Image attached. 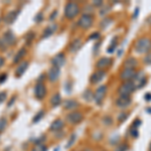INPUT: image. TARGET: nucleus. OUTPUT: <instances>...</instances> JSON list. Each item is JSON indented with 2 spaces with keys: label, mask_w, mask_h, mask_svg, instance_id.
<instances>
[{
  "label": "nucleus",
  "mask_w": 151,
  "mask_h": 151,
  "mask_svg": "<svg viewBox=\"0 0 151 151\" xmlns=\"http://www.w3.org/2000/svg\"><path fill=\"white\" fill-rule=\"evenodd\" d=\"M60 68L55 67V65H52L50 68V70H48V79H50V82H55L57 81L60 77Z\"/></svg>",
  "instance_id": "nucleus-10"
},
{
  "label": "nucleus",
  "mask_w": 151,
  "mask_h": 151,
  "mask_svg": "<svg viewBox=\"0 0 151 151\" xmlns=\"http://www.w3.org/2000/svg\"><path fill=\"white\" fill-rule=\"evenodd\" d=\"M3 40L6 42L7 45H13L14 43H15V41H16L15 36H14L13 33L10 32V31H9V32H6L5 35H4Z\"/></svg>",
  "instance_id": "nucleus-16"
},
{
  "label": "nucleus",
  "mask_w": 151,
  "mask_h": 151,
  "mask_svg": "<svg viewBox=\"0 0 151 151\" xmlns=\"http://www.w3.org/2000/svg\"><path fill=\"white\" fill-rule=\"evenodd\" d=\"M106 76V73H105V70H97V72H95L93 75H92L91 77V83L92 84H97V83L101 82L102 80L104 79V77Z\"/></svg>",
  "instance_id": "nucleus-11"
},
{
  "label": "nucleus",
  "mask_w": 151,
  "mask_h": 151,
  "mask_svg": "<svg viewBox=\"0 0 151 151\" xmlns=\"http://www.w3.org/2000/svg\"><path fill=\"white\" fill-rule=\"evenodd\" d=\"M18 13H19V11H11V12H9V13L6 15V17H5L6 23H12V22H13V21L16 19V17H17Z\"/></svg>",
  "instance_id": "nucleus-20"
},
{
  "label": "nucleus",
  "mask_w": 151,
  "mask_h": 151,
  "mask_svg": "<svg viewBox=\"0 0 151 151\" xmlns=\"http://www.w3.org/2000/svg\"><path fill=\"white\" fill-rule=\"evenodd\" d=\"M140 125H141L140 120H135V121H134V123H133V125H132V127H134V128H138Z\"/></svg>",
  "instance_id": "nucleus-36"
},
{
  "label": "nucleus",
  "mask_w": 151,
  "mask_h": 151,
  "mask_svg": "<svg viewBox=\"0 0 151 151\" xmlns=\"http://www.w3.org/2000/svg\"><path fill=\"white\" fill-rule=\"evenodd\" d=\"M85 151H92V150H91V149H86Z\"/></svg>",
  "instance_id": "nucleus-44"
},
{
  "label": "nucleus",
  "mask_w": 151,
  "mask_h": 151,
  "mask_svg": "<svg viewBox=\"0 0 151 151\" xmlns=\"http://www.w3.org/2000/svg\"><path fill=\"white\" fill-rule=\"evenodd\" d=\"M4 63H5V60H4V58H2V57H0V68H1V67H3Z\"/></svg>",
  "instance_id": "nucleus-40"
},
{
  "label": "nucleus",
  "mask_w": 151,
  "mask_h": 151,
  "mask_svg": "<svg viewBox=\"0 0 151 151\" xmlns=\"http://www.w3.org/2000/svg\"><path fill=\"white\" fill-rule=\"evenodd\" d=\"M83 118H84V116H83V114L81 112H72V113H70L69 115H68L67 120L70 124L76 125V124L81 123Z\"/></svg>",
  "instance_id": "nucleus-6"
},
{
  "label": "nucleus",
  "mask_w": 151,
  "mask_h": 151,
  "mask_svg": "<svg viewBox=\"0 0 151 151\" xmlns=\"http://www.w3.org/2000/svg\"><path fill=\"white\" fill-rule=\"evenodd\" d=\"M78 106H79V103L75 100H67L64 103V107L67 110H73V109L77 108Z\"/></svg>",
  "instance_id": "nucleus-18"
},
{
  "label": "nucleus",
  "mask_w": 151,
  "mask_h": 151,
  "mask_svg": "<svg viewBox=\"0 0 151 151\" xmlns=\"http://www.w3.org/2000/svg\"><path fill=\"white\" fill-rule=\"evenodd\" d=\"M94 19L92 17V15L90 14H84L81 18L79 19V26L83 29H88L93 25Z\"/></svg>",
  "instance_id": "nucleus-4"
},
{
  "label": "nucleus",
  "mask_w": 151,
  "mask_h": 151,
  "mask_svg": "<svg viewBox=\"0 0 151 151\" xmlns=\"http://www.w3.org/2000/svg\"><path fill=\"white\" fill-rule=\"evenodd\" d=\"M31 151H47V146L42 143H37Z\"/></svg>",
  "instance_id": "nucleus-24"
},
{
  "label": "nucleus",
  "mask_w": 151,
  "mask_h": 151,
  "mask_svg": "<svg viewBox=\"0 0 151 151\" xmlns=\"http://www.w3.org/2000/svg\"><path fill=\"white\" fill-rule=\"evenodd\" d=\"M126 118H127V114H126V113H122L120 116H119V121L122 123V122H124V121L126 120Z\"/></svg>",
  "instance_id": "nucleus-32"
},
{
  "label": "nucleus",
  "mask_w": 151,
  "mask_h": 151,
  "mask_svg": "<svg viewBox=\"0 0 151 151\" xmlns=\"http://www.w3.org/2000/svg\"><path fill=\"white\" fill-rule=\"evenodd\" d=\"M64 127V122H63L62 120H60V119H58V120L53 121L52 124L50 125V131H52V132H55V131H60L62 130V128Z\"/></svg>",
  "instance_id": "nucleus-17"
},
{
  "label": "nucleus",
  "mask_w": 151,
  "mask_h": 151,
  "mask_svg": "<svg viewBox=\"0 0 151 151\" xmlns=\"http://www.w3.org/2000/svg\"><path fill=\"white\" fill-rule=\"evenodd\" d=\"M60 102H62V98H60V94H55L52 97V99H50V103H52V105L53 107L58 106V105L60 104Z\"/></svg>",
  "instance_id": "nucleus-21"
},
{
  "label": "nucleus",
  "mask_w": 151,
  "mask_h": 151,
  "mask_svg": "<svg viewBox=\"0 0 151 151\" xmlns=\"http://www.w3.org/2000/svg\"><path fill=\"white\" fill-rule=\"evenodd\" d=\"M6 93L5 92H2V93H0V103H2L3 101H5L6 99Z\"/></svg>",
  "instance_id": "nucleus-33"
},
{
  "label": "nucleus",
  "mask_w": 151,
  "mask_h": 151,
  "mask_svg": "<svg viewBox=\"0 0 151 151\" xmlns=\"http://www.w3.org/2000/svg\"><path fill=\"white\" fill-rule=\"evenodd\" d=\"M6 124H7V122H6V119L5 118H1V119H0V132L4 130V128L6 127Z\"/></svg>",
  "instance_id": "nucleus-28"
},
{
  "label": "nucleus",
  "mask_w": 151,
  "mask_h": 151,
  "mask_svg": "<svg viewBox=\"0 0 151 151\" xmlns=\"http://www.w3.org/2000/svg\"><path fill=\"white\" fill-rule=\"evenodd\" d=\"M27 68H28V63L27 62H22L17 68H16L15 76L16 77H21V76L24 74V72H25Z\"/></svg>",
  "instance_id": "nucleus-15"
},
{
  "label": "nucleus",
  "mask_w": 151,
  "mask_h": 151,
  "mask_svg": "<svg viewBox=\"0 0 151 151\" xmlns=\"http://www.w3.org/2000/svg\"><path fill=\"white\" fill-rule=\"evenodd\" d=\"M81 45H82V42H81V40H76L73 41V43H72V45H70V52H78V50H80V47H81Z\"/></svg>",
  "instance_id": "nucleus-22"
},
{
  "label": "nucleus",
  "mask_w": 151,
  "mask_h": 151,
  "mask_svg": "<svg viewBox=\"0 0 151 151\" xmlns=\"http://www.w3.org/2000/svg\"><path fill=\"white\" fill-rule=\"evenodd\" d=\"M134 78L136 79V83H134L135 89H136V88H137V89H139V88H142L146 84V77H145V75L143 74V72L137 73Z\"/></svg>",
  "instance_id": "nucleus-8"
},
{
  "label": "nucleus",
  "mask_w": 151,
  "mask_h": 151,
  "mask_svg": "<svg viewBox=\"0 0 151 151\" xmlns=\"http://www.w3.org/2000/svg\"><path fill=\"white\" fill-rule=\"evenodd\" d=\"M130 134H131V136H132V137L137 138L138 135H139V133H138V128L131 127V129H130Z\"/></svg>",
  "instance_id": "nucleus-27"
},
{
  "label": "nucleus",
  "mask_w": 151,
  "mask_h": 151,
  "mask_svg": "<svg viewBox=\"0 0 151 151\" xmlns=\"http://www.w3.org/2000/svg\"><path fill=\"white\" fill-rule=\"evenodd\" d=\"M42 116H43V111H40V113H37V115L35 117V119H33V122L36 123L38 120H40V119L42 118Z\"/></svg>",
  "instance_id": "nucleus-29"
},
{
  "label": "nucleus",
  "mask_w": 151,
  "mask_h": 151,
  "mask_svg": "<svg viewBox=\"0 0 151 151\" xmlns=\"http://www.w3.org/2000/svg\"><path fill=\"white\" fill-rule=\"evenodd\" d=\"M74 141H75V135H73L72 137H70V142L68 143V146H67V147H70V144H72V143H74Z\"/></svg>",
  "instance_id": "nucleus-38"
},
{
  "label": "nucleus",
  "mask_w": 151,
  "mask_h": 151,
  "mask_svg": "<svg viewBox=\"0 0 151 151\" xmlns=\"http://www.w3.org/2000/svg\"><path fill=\"white\" fill-rule=\"evenodd\" d=\"M65 58L64 53H58V55H57L52 58V65L58 68L63 67L65 64Z\"/></svg>",
  "instance_id": "nucleus-13"
},
{
  "label": "nucleus",
  "mask_w": 151,
  "mask_h": 151,
  "mask_svg": "<svg viewBox=\"0 0 151 151\" xmlns=\"http://www.w3.org/2000/svg\"><path fill=\"white\" fill-rule=\"evenodd\" d=\"M52 30H53V29H52L50 27H47V28L45 30V32H43V33H45V35H43V37H45V36L52 35Z\"/></svg>",
  "instance_id": "nucleus-31"
},
{
  "label": "nucleus",
  "mask_w": 151,
  "mask_h": 151,
  "mask_svg": "<svg viewBox=\"0 0 151 151\" xmlns=\"http://www.w3.org/2000/svg\"><path fill=\"white\" fill-rule=\"evenodd\" d=\"M135 91V86L132 81H126L119 88L118 93L120 96H130Z\"/></svg>",
  "instance_id": "nucleus-3"
},
{
  "label": "nucleus",
  "mask_w": 151,
  "mask_h": 151,
  "mask_svg": "<svg viewBox=\"0 0 151 151\" xmlns=\"http://www.w3.org/2000/svg\"><path fill=\"white\" fill-rule=\"evenodd\" d=\"M35 95L37 99H43L47 95V87L42 82H38L35 88Z\"/></svg>",
  "instance_id": "nucleus-5"
},
{
  "label": "nucleus",
  "mask_w": 151,
  "mask_h": 151,
  "mask_svg": "<svg viewBox=\"0 0 151 151\" xmlns=\"http://www.w3.org/2000/svg\"><path fill=\"white\" fill-rule=\"evenodd\" d=\"M138 13H139V8H136L135 12H134V15H133V18H136V16H138Z\"/></svg>",
  "instance_id": "nucleus-41"
},
{
  "label": "nucleus",
  "mask_w": 151,
  "mask_h": 151,
  "mask_svg": "<svg viewBox=\"0 0 151 151\" xmlns=\"http://www.w3.org/2000/svg\"><path fill=\"white\" fill-rule=\"evenodd\" d=\"M97 37H99V33L98 32L95 33V35H91V37H90V38H97Z\"/></svg>",
  "instance_id": "nucleus-43"
},
{
  "label": "nucleus",
  "mask_w": 151,
  "mask_h": 151,
  "mask_svg": "<svg viewBox=\"0 0 151 151\" xmlns=\"http://www.w3.org/2000/svg\"><path fill=\"white\" fill-rule=\"evenodd\" d=\"M94 4L96 6H100V5H102V4H103V2H102V1H94Z\"/></svg>",
  "instance_id": "nucleus-42"
},
{
  "label": "nucleus",
  "mask_w": 151,
  "mask_h": 151,
  "mask_svg": "<svg viewBox=\"0 0 151 151\" xmlns=\"http://www.w3.org/2000/svg\"><path fill=\"white\" fill-rule=\"evenodd\" d=\"M80 12V7L76 2H68L65 7V15L68 19H73Z\"/></svg>",
  "instance_id": "nucleus-2"
},
{
  "label": "nucleus",
  "mask_w": 151,
  "mask_h": 151,
  "mask_svg": "<svg viewBox=\"0 0 151 151\" xmlns=\"http://www.w3.org/2000/svg\"><path fill=\"white\" fill-rule=\"evenodd\" d=\"M111 64H112V60L110 58H102L97 63V68L103 70V69H105V68L110 67Z\"/></svg>",
  "instance_id": "nucleus-14"
},
{
  "label": "nucleus",
  "mask_w": 151,
  "mask_h": 151,
  "mask_svg": "<svg viewBox=\"0 0 151 151\" xmlns=\"http://www.w3.org/2000/svg\"><path fill=\"white\" fill-rule=\"evenodd\" d=\"M84 98L87 100V101H92V98H94L93 94H92L91 91H89V90H87L86 92H85L84 94Z\"/></svg>",
  "instance_id": "nucleus-26"
},
{
  "label": "nucleus",
  "mask_w": 151,
  "mask_h": 151,
  "mask_svg": "<svg viewBox=\"0 0 151 151\" xmlns=\"http://www.w3.org/2000/svg\"><path fill=\"white\" fill-rule=\"evenodd\" d=\"M136 73L135 70L132 69H124V70L121 73V79L124 81H130L131 79H133L135 77Z\"/></svg>",
  "instance_id": "nucleus-12"
},
{
  "label": "nucleus",
  "mask_w": 151,
  "mask_h": 151,
  "mask_svg": "<svg viewBox=\"0 0 151 151\" xmlns=\"http://www.w3.org/2000/svg\"><path fill=\"white\" fill-rule=\"evenodd\" d=\"M6 78H7V75L6 74H2L1 76H0V84H2V83L5 82Z\"/></svg>",
  "instance_id": "nucleus-37"
},
{
  "label": "nucleus",
  "mask_w": 151,
  "mask_h": 151,
  "mask_svg": "<svg viewBox=\"0 0 151 151\" xmlns=\"http://www.w3.org/2000/svg\"><path fill=\"white\" fill-rule=\"evenodd\" d=\"M144 60H145V63H147V64H151V52L146 55Z\"/></svg>",
  "instance_id": "nucleus-35"
},
{
  "label": "nucleus",
  "mask_w": 151,
  "mask_h": 151,
  "mask_svg": "<svg viewBox=\"0 0 151 151\" xmlns=\"http://www.w3.org/2000/svg\"><path fill=\"white\" fill-rule=\"evenodd\" d=\"M26 53V50H25V48H21L19 52L16 53V55H15V58H14V60H13V63L15 64V63H18L19 60H21L23 57H24V55Z\"/></svg>",
  "instance_id": "nucleus-23"
},
{
  "label": "nucleus",
  "mask_w": 151,
  "mask_h": 151,
  "mask_svg": "<svg viewBox=\"0 0 151 151\" xmlns=\"http://www.w3.org/2000/svg\"><path fill=\"white\" fill-rule=\"evenodd\" d=\"M149 151H151V144H150V148H149Z\"/></svg>",
  "instance_id": "nucleus-45"
},
{
  "label": "nucleus",
  "mask_w": 151,
  "mask_h": 151,
  "mask_svg": "<svg viewBox=\"0 0 151 151\" xmlns=\"http://www.w3.org/2000/svg\"><path fill=\"white\" fill-rule=\"evenodd\" d=\"M116 40H117V38H116V37L114 38V40H112L111 45L108 47V52H109V53L113 52L114 50H115V48H116V47H117V41H116Z\"/></svg>",
  "instance_id": "nucleus-25"
},
{
  "label": "nucleus",
  "mask_w": 151,
  "mask_h": 151,
  "mask_svg": "<svg viewBox=\"0 0 151 151\" xmlns=\"http://www.w3.org/2000/svg\"><path fill=\"white\" fill-rule=\"evenodd\" d=\"M104 123H106L107 125H111L112 124V119L110 117H105L104 118Z\"/></svg>",
  "instance_id": "nucleus-34"
},
{
  "label": "nucleus",
  "mask_w": 151,
  "mask_h": 151,
  "mask_svg": "<svg viewBox=\"0 0 151 151\" xmlns=\"http://www.w3.org/2000/svg\"><path fill=\"white\" fill-rule=\"evenodd\" d=\"M151 40L147 37H142L137 40L135 45V52L138 53H146L150 52Z\"/></svg>",
  "instance_id": "nucleus-1"
},
{
  "label": "nucleus",
  "mask_w": 151,
  "mask_h": 151,
  "mask_svg": "<svg viewBox=\"0 0 151 151\" xmlns=\"http://www.w3.org/2000/svg\"><path fill=\"white\" fill-rule=\"evenodd\" d=\"M126 150H127V145H126V144L119 145L118 147H117V149H116V151H126Z\"/></svg>",
  "instance_id": "nucleus-30"
},
{
  "label": "nucleus",
  "mask_w": 151,
  "mask_h": 151,
  "mask_svg": "<svg viewBox=\"0 0 151 151\" xmlns=\"http://www.w3.org/2000/svg\"><path fill=\"white\" fill-rule=\"evenodd\" d=\"M144 98H145V100H146V101H151V94H150V93H147V94H145Z\"/></svg>",
  "instance_id": "nucleus-39"
},
{
  "label": "nucleus",
  "mask_w": 151,
  "mask_h": 151,
  "mask_svg": "<svg viewBox=\"0 0 151 151\" xmlns=\"http://www.w3.org/2000/svg\"><path fill=\"white\" fill-rule=\"evenodd\" d=\"M124 65H125V69H132L134 70V68L137 65V60L134 58H129L125 60L124 63Z\"/></svg>",
  "instance_id": "nucleus-19"
},
{
  "label": "nucleus",
  "mask_w": 151,
  "mask_h": 151,
  "mask_svg": "<svg viewBox=\"0 0 151 151\" xmlns=\"http://www.w3.org/2000/svg\"><path fill=\"white\" fill-rule=\"evenodd\" d=\"M106 93H107V87L106 86H101V87L98 88V90L96 91V94H95V96H94L97 104H99V105L102 104Z\"/></svg>",
  "instance_id": "nucleus-7"
},
{
  "label": "nucleus",
  "mask_w": 151,
  "mask_h": 151,
  "mask_svg": "<svg viewBox=\"0 0 151 151\" xmlns=\"http://www.w3.org/2000/svg\"><path fill=\"white\" fill-rule=\"evenodd\" d=\"M131 98L130 96H120L116 101V105L119 108H126L131 104Z\"/></svg>",
  "instance_id": "nucleus-9"
}]
</instances>
